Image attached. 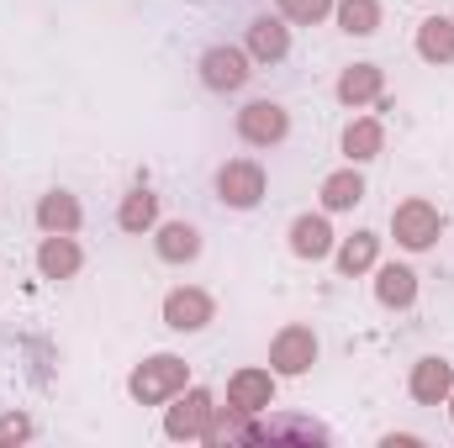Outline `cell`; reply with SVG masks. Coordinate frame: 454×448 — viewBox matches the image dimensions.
Listing matches in <instances>:
<instances>
[{
  "mask_svg": "<svg viewBox=\"0 0 454 448\" xmlns=\"http://www.w3.org/2000/svg\"><path fill=\"white\" fill-rule=\"evenodd\" d=\"M185 380H191V364H185V359H175V353H153V359H143V364L132 369L127 390H132L137 406H159V401L180 396Z\"/></svg>",
  "mask_w": 454,
  "mask_h": 448,
  "instance_id": "cell-1",
  "label": "cell"
},
{
  "mask_svg": "<svg viewBox=\"0 0 454 448\" xmlns=\"http://www.w3.org/2000/svg\"><path fill=\"white\" fill-rule=\"evenodd\" d=\"M217 196L232 212H254L264 201V169L254 158H227L223 169H217Z\"/></svg>",
  "mask_w": 454,
  "mask_h": 448,
  "instance_id": "cell-2",
  "label": "cell"
},
{
  "mask_svg": "<svg viewBox=\"0 0 454 448\" xmlns=\"http://www.w3.org/2000/svg\"><path fill=\"white\" fill-rule=\"evenodd\" d=\"M444 232V217L428 206V201H402L396 212H391V237L402 243V248H434V237Z\"/></svg>",
  "mask_w": 454,
  "mask_h": 448,
  "instance_id": "cell-3",
  "label": "cell"
},
{
  "mask_svg": "<svg viewBox=\"0 0 454 448\" xmlns=\"http://www.w3.org/2000/svg\"><path fill=\"white\" fill-rule=\"evenodd\" d=\"M286 132H291V116L275 101H254V106L238 112V137L254 143V148H275V143H286Z\"/></svg>",
  "mask_w": 454,
  "mask_h": 448,
  "instance_id": "cell-4",
  "label": "cell"
},
{
  "mask_svg": "<svg viewBox=\"0 0 454 448\" xmlns=\"http://www.w3.org/2000/svg\"><path fill=\"white\" fill-rule=\"evenodd\" d=\"M317 364V333L312 328H286L270 343V369L275 375H307Z\"/></svg>",
  "mask_w": 454,
  "mask_h": 448,
  "instance_id": "cell-5",
  "label": "cell"
},
{
  "mask_svg": "<svg viewBox=\"0 0 454 448\" xmlns=\"http://www.w3.org/2000/svg\"><path fill=\"white\" fill-rule=\"evenodd\" d=\"M227 406H232L238 417L270 412V406H275V380H270V369H238V375L227 380Z\"/></svg>",
  "mask_w": 454,
  "mask_h": 448,
  "instance_id": "cell-6",
  "label": "cell"
},
{
  "mask_svg": "<svg viewBox=\"0 0 454 448\" xmlns=\"http://www.w3.org/2000/svg\"><path fill=\"white\" fill-rule=\"evenodd\" d=\"M248 53L243 48H207L201 53V80H207V90H217V96H227V90H243L248 85Z\"/></svg>",
  "mask_w": 454,
  "mask_h": 448,
  "instance_id": "cell-7",
  "label": "cell"
},
{
  "mask_svg": "<svg viewBox=\"0 0 454 448\" xmlns=\"http://www.w3.org/2000/svg\"><path fill=\"white\" fill-rule=\"evenodd\" d=\"M212 296L207 290H196V285H185V290H169L164 296V328H175V333H201L207 322H212Z\"/></svg>",
  "mask_w": 454,
  "mask_h": 448,
  "instance_id": "cell-8",
  "label": "cell"
},
{
  "mask_svg": "<svg viewBox=\"0 0 454 448\" xmlns=\"http://www.w3.org/2000/svg\"><path fill=\"white\" fill-rule=\"evenodd\" d=\"M212 396L207 390H185L175 406H169V417H164V433L169 438H207V428H212Z\"/></svg>",
  "mask_w": 454,
  "mask_h": 448,
  "instance_id": "cell-9",
  "label": "cell"
},
{
  "mask_svg": "<svg viewBox=\"0 0 454 448\" xmlns=\"http://www.w3.org/2000/svg\"><path fill=\"white\" fill-rule=\"evenodd\" d=\"M454 390V369L444 359H418L412 364V401L418 406H439V401H450Z\"/></svg>",
  "mask_w": 454,
  "mask_h": 448,
  "instance_id": "cell-10",
  "label": "cell"
},
{
  "mask_svg": "<svg viewBox=\"0 0 454 448\" xmlns=\"http://www.w3.org/2000/svg\"><path fill=\"white\" fill-rule=\"evenodd\" d=\"M286 53H291V27L275 21V16H259V21L248 27V58H259V64H280Z\"/></svg>",
  "mask_w": 454,
  "mask_h": 448,
  "instance_id": "cell-11",
  "label": "cell"
},
{
  "mask_svg": "<svg viewBox=\"0 0 454 448\" xmlns=\"http://www.w3.org/2000/svg\"><path fill=\"white\" fill-rule=\"evenodd\" d=\"M37 269H43V280H69V274H80V248H74V237H69V232H48L43 248H37Z\"/></svg>",
  "mask_w": 454,
  "mask_h": 448,
  "instance_id": "cell-12",
  "label": "cell"
},
{
  "mask_svg": "<svg viewBox=\"0 0 454 448\" xmlns=\"http://www.w3.org/2000/svg\"><path fill=\"white\" fill-rule=\"evenodd\" d=\"M375 301L391 306V312H407V306L418 301V274H412L407 264H386V269L375 274Z\"/></svg>",
  "mask_w": 454,
  "mask_h": 448,
  "instance_id": "cell-13",
  "label": "cell"
},
{
  "mask_svg": "<svg viewBox=\"0 0 454 448\" xmlns=\"http://www.w3.org/2000/svg\"><path fill=\"white\" fill-rule=\"evenodd\" d=\"M275 444V438H296V444H328V428L307 422V417H270V422H254L248 428V444Z\"/></svg>",
  "mask_w": 454,
  "mask_h": 448,
  "instance_id": "cell-14",
  "label": "cell"
},
{
  "mask_svg": "<svg viewBox=\"0 0 454 448\" xmlns=\"http://www.w3.org/2000/svg\"><path fill=\"white\" fill-rule=\"evenodd\" d=\"M380 69L375 64H348L339 74V101L343 106H370V101H380Z\"/></svg>",
  "mask_w": 454,
  "mask_h": 448,
  "instance_id": "cell-15",
  "label": "cell"
},
{
  "mask_svg": "<svg viewBox=\"0 0 454 448\" xmlns=\"http://www.w3.org/2000/svg\"><path fill=\"white\" fill-rule=\"evenodd\" d=\"M380 148H386V132H380L375 116H359V121L343 127V153H348V164H370V158H380Z\"/></svg>",
  "mask_w": 454,
  "mask_h": 448,
  "instance_id": "cell-16",
  "label": "cell"
},
{
  "mask_svg": "<svg viewBox=\"0 0 454 448\" xmlns=\"http://www.w3.org/2000/svg\"><path fill=\"white\" fill-rule=\"evenodd\" d=\"M201 253V232L191 222H164L159 227V259L164 264H191Z\"/></svg>",
  "mask_w": 454,
  "mask_h": 448,
  "instance_id": "cell-17",
  "label": "cell"
},
{
  "mask_svg": "<svg viewBox=\"0 0 454 448\" xmlns=\"http://www.w3.org/2000/svg\"><path fill=\"white\" fill-rule=\"evenodd\" d=\"M328 248H333V227L323 217H296L291 222V253L296 259H323Z\"/></svg>",
  "mask_w": 454,
  "mask_h": 448,
  "instance_id": "cell-18",
  "label": "cell"
},
{
  "mask_svg": "<svg viewBox=\"0 0 454 448\" xmlns=\"http://www.w3.org/2000/svg\"><path fill=\"white\" fill-rule=\"evenodd\" d=\"M418 53H423L428 64H454V21L428 16V21L418 27Z\"/></svg>",
  "mask_w": 454,
  "mask_h": 448,
  "instance_id": "cell-19",
  "label": "cell"
},
{
  "mask_svg": "<svg viewBox=\"0 0 454 448\" xmlns=\"http://www.w3.org/2000/svg\"><path fill=\"white\" fill-rule=\"evenodd\" d=\"M37 222H43V232H74L80 227V201L69 190H53V196L37 201Z\"/></svg>",
  "mask_w": 454,
  "mask_h": 448,
  "instance_id": "cell-20",
  "label": "cell"
},
{
  "mask_svg": "<svg viewBox=\"0 0 454 448\" xmlns=\"http://www.w3.org/2000/svg\"><path fill=\"white\" fill-rule=\"evenodd\" d=\"M116 222H121V232H148V227L159 222V196L153 190H132L127 201H121V212H116Z\"/></svg>",
  "mask_w": 454,
  "mask_h": 448,
  "instance_id": "cell-21",
  "label": "cell"
},
{
  "mask_svg": "<svg viewBox=\"0 0 454 448\" xmlns=\"http://www.w3.org/2000/svg\"><path fill=\"white\" fill-rule=\"evenodd\" d=\"M359 201H364V180H359L354 169H339V174L323 180V206H328V212H348V206H359Z\"/></svg>",
  "mask_w": 454,
  "mask_h": 448,
  "instance_id": "cell-22",
  "label": "cell"
},
{
  "mask_svg": "<svg viewBox=\"0 0 454 448\" xmlns=\"http://www.w3.org/2000/svg\"><path fill=\"white\" fill-rule=\"evenodd\" d=\"M375 253H380V237L375 232H354L339 248V269L343 274H364V269H375Z\"/></svg>",
  "mask_w": 454,
  "mask_h": 448,
  "instance_id": "cell-23",
  "label": "cell"
},
{
  "mask_svg": "<svg viewBox=\"0 0 454 448\" xmlns=\"http://www.w3.org/2000/svg\"><path fill=\"white\" fill-rule=\"evenodd\" d=\"M333 11H339V27L354 37H370L380 27V0H339Z\"/></svg>",
  "mask_w": 454,
  "mask_h": 448,
  "instance_id": "cell-24",
  "label": "cell"
},
{
  "mask_svg": "<svg viewBox=\"0 0 454 448\" xmlns=\"http://www.w3.org/2000/svg\"><path fill=\"white\" fill-rule=\"evenodd\" d=\"M328 11H333V0H280V16H286V21H301V27L323 21Z\"/></svg>",
  "mask_w": 454,
  "mask_h": 448,
  "instance_id": "cell-25",
  "label": "cell"
},
{
  "mask_svg": "<svg viewBox=\"0 0 454 448\" xmlns=\"http://www.w3.org/2000/svg\"><path fill=\"white\" fill-rule=\"evenodd\" d=\"M27 433H32L27 417H5V422H0V438H27Z\"/></svg>",
  "mask_w": 454,
  "mask_h": 448,
  "instance_id": "cell-26",
  "label": "cell"
},
{
  "mask_svg": "<svg viewBox=\"0 0 454 448\" xmlns=\"http://www.w3.org/2000/svg\"><path fill=\"white\" fill-rule=\"evenodd\" d=\"M450 417H454V390H450Z\"/></svg>",
  "mask_w": 454,
  "mask_h": 448,
  "instance_id": "cell-27",
  "label": "cell"
},
{
  "mask_svg": "<svg viewBox=\"0 0 454 448\" xmlns=\"http://www.w3.org/2000/svg\"><path fill=\"white\" fill-rule=\"evenodd\" d=\"M450 21H454V16H450Z\"/></svg>",
  "mask_w": 454,
  "mask_h": 448,
  "instance_id": "cell-28",
  "label": "cell"
}]
</instances>
